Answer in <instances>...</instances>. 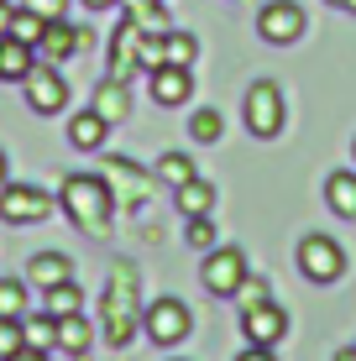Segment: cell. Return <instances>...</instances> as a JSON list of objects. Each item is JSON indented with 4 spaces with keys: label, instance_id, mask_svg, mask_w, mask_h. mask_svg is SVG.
<instances>
[{
    "label": "cell",
    "instance_id": "obj_21",
    "mask_svg": "<svg viewBox=\"0 0 356 361\" xmlns=\"http://www.w3.org/2000/svg\"><path fill=\"white\" fill-rule=\"evenodd\" d=\"M325 204L336 209V215L356 220V173H330L325 178Z\"/></svg>",
    "mask_w": 356,
    "mask_h": 361
},
{
    "label": "cell",
    "instance_id": "obj_17",
    "mask_svg": "<svg viewBox=\"0 0 356 361\" xmlns=\"http://www.w3.org/2000/svg\"><path fill=\"white\" fill-rule=\"evenodd\" d=\"M105 136H110V121L100 116V110H84V116L68 121V142L79 147V152H100Z\"/></svg>",
    "mask_w": 356,
    "mask_h": 361
},
{
    "label": "cell",
    "instance_id": "obj_27",
    "mask_svg": "<svg viewBox=\"0 0 356 361\" xmlns=\"http://www.w3.org/2000/svg\"><path fill=\"white\" fill-rule=\"evenodd\" d=\"M6 32L16 37V42L37 47V42H42V32H47V21H42V16H32V11L21 6V11H11V27H6Z\"/></svg>",
    "mask_w": 356,
    "mask_h": 361
},
{
    "label": "cell",
    "instance_id": "obj_23",
    "mask_svg": "<svg viewBox=\"0 0 356 361\" xmlns=\"http://www.w3.org/2000/svg\"><path fill=\"white\" fill-rule=\"evenodd\" d=\"M47 314H53V319H63V314H79V309H84V288H79V283H53V288H47Z\"/></svg>",
    "mask_w": 356,
    "mask_h": 361
},
{
    "label": "cell",
    "instance_id": "obj_10",
    "mask_svg": "<svg viewBox=\"0 0 356 361\" xmlns=\"http://www.w3.org/2000/svg\"><path fill=\"white\" fill-rule=\"evenodd\" d=\"M257 32H262V42L288 47V42H299V37L309 32V21H304V11L293 6V0H273V6H262V16H257Z\"/></svg>",
    "mask_w": 356,
    "mask_h": 361
},
{
    "label": "cell",
    "instance_id": "obj_13",
    "mask_svg": "<svg viewBox=\"0 0 356 361\" xmlns=\"http://www.w3.org/2000/svg\"><path fill=\"white\" fill-rule=\"evenodd\" d=\"M84 47H90V32L68 27V21H47V32H42V42H37V53H42V63H63V58L84 53Z\"/></svg>",
    "mask_w": 356,
    "mask_h": 361
},
{
    "label": "cell",
    "instance_id": "obj_11",
    "mask_svg": "<svg viewBox=\"0 0 356 361\" xmlns=\"http://www.w3.org/2000/svg\"><path fill=\"white\" fill-rule=\"evenodd\" d=\"M142 42H147V32L126 16L116 27V37H110V79H126L131 84V73L142 68Z\"/></svg>",
    "mask_w": 356,
    "mask_h": 361
},
{
    "label": "cell",
    "instance_id": "obj_12",
    "mask_svg": "<svg viewBox=\"0 0 356 361\" xmlns=\"http://www.w3.org/2000/svg\"><path fill=\"white\" fill-rule=\"evenodd\" d=\"M241 335H247L252 345H278L288 335V314L267 298V304H252V309H241Z\"/></svg>",
    "mask_w": 356,
    "mask_h": 361
},
{
    "label": "cell",
    "instance_id": "obj_14",
    "mask_svg": "<svg viewBox=\"0 0 356 361\" xmlns=\"http://www.w3.org/2000/svg\"><path fill=\"white\" fill-rule=\"evenodd\" d=\"M147 79H152V99L157 105H183V99L194 94V73L178 68V63H157Z\"/></svg>",
    "mask_w": 356,
    "mask_h": 361
},
{
    "label": "cell",
    "instance_id": "obj_26",
    "mask_svg": "<svg viewBox=\"0 0 356 361\" xmlns=\"http://www.w3.org/2000/svg\"><path fill=\"white\" fill-rule=\"evenodd\" d=\"M157 178H163L168 189H183V183L200 178V173H194V163L183 152H163V157H157Z\"/></svg>",
    "mask_w": 356,
    "mask_h": 361
},
{
    "label": "cell",
    "instance_id": "obj_25",
    "mask_svg": "<svg viewBox=\"0 0 356 361\" xmlns=\"http://www.w3.org/2000/svg\"><path fill=\"white\" fill-rule=\"evenodd\" d=\"M210 204H215V189L204 178H189L178 189V209H183V215H210Z\"/></svg>",
    "mask_w": 356,
    "mask_h": 361
},
{
    "label": "cell",
    "instance_id": "obj_4",
    "mask_svg": "<svg viewBox=\"0 0 356 361\" xmlns=\"http://www.w3.org/2000/svg\"><path fill=\"white\" fill-rule=\"evenodd\" d=\"M53 204L58 199L47 189H37V183H6L0 189V220L6 226H37V220L53 215Z\"/></svg>",
    "mask_w": 356,
    "mask_h": 361
},
{
    "label": "cell",
    "instance_id": "obj_41",
    "mask_svg": "<svg viewBox=\"0 0 356 361\" xmlns=\"http://www.w3.org/2000/svg\"><path fill=\"white\" fill-rule=\"evenodd\" d=\"M0 183H6V152H0Z\"/></svg>",
    "mask_w": 356,
    "mask_h": 361
},
{
    "label": "cell",
    "instance_id": "obj_24",
    "mask_svg": "<svg viewBox=\"0 0 356 361\" xmlns=\"http://www.w3.org/2000/svg\"><path fill=\"white\" fill-rule=\"evenodd\" d=\"M194 58H200V42H194L189 32H168L163 37V63H178V68H194Z\"/></svg>",
    "mask_w": 356,
    "mask_h": 361
},
{
    "label": "cell",
    "instance_id": "obj_16",
    "mask_svg": "<svg viewBox=\"0 0 356 361\" xmlns=\"http://www.w3.org/2000/svg\"><path fill=\"white\" fill-rule=\"evenodd\" d=\"M73 278V262H68V257L63 252H37L32 257V262H27V283H37V288H53V283H68Z\"/></svg>",
    "mask_w": 356,
    "mask_h": 361
},
{
    "label": "cell",
    "instance_id": "obj_19",
    "mask_svg": "<svg viewBox=\"0 0 356 361\" xmlns=\"http://www.w3.org/2000/svg\"><path fill=\"white\" fill-rule=\"evenodd\" d=\"M121 6H126V16L137 21L147 37H168L173 32V16L163 11V0H121Z\"/></svg>",
    "mask_w": 356,
    "mask_h": 361
},
{
    "label": "cell",
    "instance_id": "obj_40",
    "mask_svg": "<svg viewBox=\"0 0 356 361\" xmlns=\"http://www.w3.org/2000/svg\"><path fill=\"white\" fill-rule=\"evenodd\" d=\"M336 361H356V351H340V356H336Z\"/></svg>",
    "mask_w": 356,
    "mask_h": 361
},
{
    "label": "cell",
    "instance_id": "obj_20",
    "mask_svg": "<svg viewBox=\"0 0 356 361\" xmlns=\"http://www.w3.org/2000/svg\"><path fill=\"white\" fill-rule=\"evenodd\" d=\"M21 341H27L32 351H47V356H53V345H58V319L47 314V309H42V314H21Z\"/></svg>",
    "mask_w": 356,
    "mask_h": 361
},
{
    "label": "cell",
    "instance_id": "obj_35",
    "mask_svg": "<svg viewBox=\"0 0 356 361\" xmlns=\"http://www.w3.org/2000/svg\"><path fill=\"white\" fill-rule=\"evenodd\" d=\"M236 361H273V345H252V341H247V351H241Z\"/></svg>",
    "mask_w": 356,
    "mask_h": 361
},
{
    "label": "cell",
    "instance_id": "obj_5",
    "mask_svg": "<svg viewBox=\"0 0 356 361\" xmlns=\"http://www.w3.org/2000/svg\"><path fill=\"white\" fill-rule=\"evenodd\" d=\"M142 330L152 335L157 345H178V341H189L194 314H189V304H178V298H157V304L142 309Z\"/></svg>",
    "mask_w": 356,
    "mask_h": 361
},
{
    "label": "cell",
    "instance_id": "obj_33",
    "mask_svg": "<svg viewBox=\"0 0 356 361\" xmlns=\"http://www.w3.org/2000/svg\"><path fill=\"white\" fill-rule=\"evenodd\" d=\"M21 6L32 11V16H42V21H63V11H68V0H21Z\"/></svg>",
    "mask_w": 356,
    "mask_h": 361
},
{
    "label": "cell",
    "instance_id": "obj_28",
    "mask_svg": "<svg viewBox=\"0 0 356 361\" xmlns=\"http://www.w3.org/2000/svg\"><path fill=\"white\" fill-rule=\"evenodd\" d=\"M220 131H226L220 110L204 105V110H194V116H189V136H194V142H204V147H210V142H220Z\"/></svg>",
    "mask_w": 356,
    "mask_h": 361
},
{
    "label": "cell",
    "instance_id": "obj_3",
    "mask_svg": "<svg viewBox=\"0 0 356 361\" xmlns=\"http://www.w3.org/2000/svg\"><path fill=\"white\" fill-rule=\"evenodd\" d=\"M94 173L110 183V199H116L121 209H142L147 199H152V178H147L137 163H126V157H94Z\"/></svg>",
    "mask_w": 356,
    "mask_h": 361
},
{
    "label": "cell",
    "instance_id": "obj_39",
    "mask_svg": "<svg viewBox=\"0 0 356 361\" xmlns=\"http://www.w3.org/2000/svg\"><path fill=\"white\" fill-rule=\"evenodd\" d=\"M330 6H336V11H351V16H356V0H330Z\"/></svg>",
    "mask_w": 356,
    "mask_h": 361
},
{
    "label": "cell",
    "instance_id": "obj_30",
    "mask_svg": "<svg viewBox=\"0 0 356 361\" xmlns=\"http://www.w3.org/2000/svg\"><path fill=\"white\" fill-rule=\"evenodd\" d=\"M183 241L200 246V252H210V246H215V226H210V215H189V231H183Z\"/></svg>",
    "mask_w": 356,
    "mask_h": 361
},
{
    "label": "cell",
    "instance_id": "obj_34",
    "mask_svg": "<svg viewBox=\"0 0 356 361\" xmlns=\"http://www.w3.org/2000/svg\"><path fill=\"white\" fill-rule=\"evenodd\" d=\"M157 63H163V37H147L142 42V73H152Z\"/></svg>",
    "mask_w": 356,
    "mask_h": 361
},
{
    "label": "cell",
    "instance_id": "obj_2",
    "mask_svg": "<svg viewBox=\"0 0 356 361\" xmlns=\"http://www.w3.org/2000/svg\"><path fill=\"white\" fill-rule=\"evenodd\" d=\"M58 204H63V215L84 235H110L116 199H110V183L100 178V173H68L63 189H58Z\"/></svg>",
    "mask_w": 356,
    "mask_h": 361
},
{
    "label": "cell",
    "instance_id": "obj_18",
    "mask_svg": "<svg viewBox=\"0 0 356 361\" xmlns=\"http://www.w3.org/2000/svg\"><path fill=\"white\" fill-rule=\"evenodd\" d=\"M90 110H100L110 126H116V121H126V116H131V90H126V79H105L100 90H94Z\"/></svg>",
    "mask_w": 356,
    "mask_h": 361
},
{
    "label": "cell",
    "instance_id": "obj_7",
    "mask_svg": "<svg viewBox=\"0 0 356 361\" xmlns=\"http://www.w3.org/2000/svg\"><path fill=\"white\" fill-rule=\"evenodd\" d=\"M247 131L262 136V142L283 131V94H278L273 79H257L247 90Z\"/></svg>",
    "mask_w": 356,
    "mask_h": 361
},
{
    "label": "cell",
    "instance_id": "obj_38",
    "mask_svg": "<svg viewBox=\"0 0 356 361\" xmlns=\"http://www.w3.org/2000/svg\"><path fill=\"white\" fill-rule=\"evenodd\" d=\"M6 27H11V6L0 0V32H6Z\"/></svg>",
    "mask_w": 356,
    "mask_h": 361
},
{
    "label": "cell",
    "instance_id": "obj_15",
    "mask_svg": "<svg viewBox=\"0 0 356 361\" xmlns=\"http://www.w3.org/2000/svg\"><path fill=\"white\" fill-rule=\"evenodd\" d=\"M32 63H37V47H27V42H16L11 32H0V84H11V79H27L32 73Z\"/></svg>",
    "mask_w": 356,
    "mask_h": 361
},
{
    "label": "cell",
    "instance_id": "obj_9",
    "mask_svg": "<svg viewBox=\"0 0 356 361\" xmlns=\"http://www.w3.org/2000/svg\"><path fill=\"white\" fill-rule=\"evenodd\" d=\"M21 84H27V105L37 116H58L68 105V79L58 73V63H32V73Z\"/></svg>",
    "mask_w": 356,
    "mask_h": 361
},
{
    "label": "cell",
    "instance_id": "obj_36",
    "mask_svg": "<svg viewBox=\"0 0 356 361\" xmlns=\"http://www.w3.org/2000/svg\"><path fill=\"white\" fill-rule=\"evenodd\" d=\"M6 361H47V351H32V345H21V351H11Z\"/></svg>",
    "mask_w": 356,
    "mask_h": 361
},
{
    "label": "cell",
    "instance_id": "obj_31",
    "mask_svg": "<svg viewBox=\"0 0 356 361\" xmlns=\"http://www.w3.org/2000/svg\"><path fill=\"white\" fill-rule=\"evenodd\" d=\"M267 298H273L267 278H241V288H236V304H241V309H252V304H267Z\"/></svg>",
    "mask_w": 356,
    "mask_h": 361
},
{
    "label": "cell",
    "instance_id": "obj_42",
    "mask_svg": "<svg viewBox=\"0 0 356 361\" xmlns=\"http://www.w3.org/2000/svg\"><path fill=\"white\" fill-rule=\"evenodd\" d=\"M351 157H356V147H351Z\"/></svg>",
    "mask_w": 356,
    "mask_h": 361
},
{
    "label": "cell",
    "instance_id": "obj_32",
    "mask_svg": "<svg viewBox=\"0 0 356 361\" xmlns=\"http://www.w3.org/2000/svg\"><path fill=\"white\" fill-rule=\"evenodd\" d=\"M21 345H27L21 341V319H0V361H6L11 351H21Z\"/></svg>",
    "mask_w": 356,
    "mask_h": 361
},
{
    "label": "cell",
    "instance_id": "obj_29",
    "mask_svg": "<svg viewBox=\"0 0 356 361\" xmlns=\"http://www.w3.org/2000/svg\"><path fill=\"white\" fill-rule=\"evenodd\" d=\"M27 314V283H0V319H21Z\"/></svg>",
    "mask_w": 356,
    "mask_h": 361
},
{
    "label": "cell",
    "instance_id": "obj_22",
    "mask_svg": "<svg viewBox=\"0 0 356 361\" xmlns=\"http://www.w3.org/2000/svg\"><path fill=\"white\" fill-rule=\"evenodd\" d=\"M90 341H94V325L84 314H63L58 319V351L79 356V351H90Z\"/></svg>",
    "mask_w": 356,
    "mask_h": 361
},
{
    "label": "cell",
    "instance_id": "obj_6",
    "mask_svg": "<svg viewBox=\"0 0 356 361\" xmlns=\"http://www.w3.org/2000/svg\"><path fill=\"white\" fill-rule=\"evenodd\" d=\"M241 278H247V257L236 252V246H210L204 252V267H200V283L210 288L215 298H236V288H241Z\"/></svg>",
    "mask_w": 356,
    "mask_h": 361
},
{
    "label": "cell",
    "instance_id": "obj_1",
    "mask_svg": "<svg viewBox=\"0 0 356 361\" xmlns=\"http://www.w3.org/2000/svg\"><path fill=\"white\" fill-rule=\"evenodd\" d=\"M100 325H105V341L110 345H131V335L142 325V278L126 257L110 262V283L100 293Z\"/></svg>",
    "mask_w": 356,
    "mask_h": 361
},
{
    "label": "cell",
    "instance_id": "obj_37",
    "mask_svg": "<svg viewBox=\"0 0 356 361\" xmlns=\"http://www.w3.org/2000/svg\"><path fill=\"white\" fill-rule=\"evenodd\" d=\"M90 11H110V6H121V0H84Z\"/></svg>",
    "mask_w": 356,
    "mask_h": 361
},
{
    "label": "cell",
    "instance_id": "obj_8",
    "mask_svg": "<svg viewBox=\"0 0 356 361\" xmlns=\"http://www.w3.org/2000/svg\"><path fill=\"white\" fill-rule=\"evenodd\" d=\"M299 272L309 283H336L346 272V252H340L330 235H304L299 241Z\"/></svg>",
    "mask_w": 356,
    "mask_h": 361
}]
</instances>
